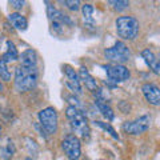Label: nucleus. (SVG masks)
<instances>
[{"mask_svg":"<svg viewBox=\"0 0 160 160\" xmlns=\"http://www.w3.org/2000/svg\"><path fill=\"white\" fill-rule=\"evenodd\" d=\"M66 116L69 122L73 135L82 138V139H89V133H91V128L88 124V119L82 109L73 106H68L66 109Z\"/></svg>","mask_w":160,"mask_h":160,"instance_id":"f257e3e1","label":"nucleus"},{"mask_svg":"<svg viewBox=\"0 0 160 160\" xmlns=\"http://www.w3.org/2000/svg\"><path fill=\"white\" fill-rule=\"evenodd\" d=\"M39 80V71L36 68H28L19 66L15 69L13 84L18 92H28L33 89Z\"/></svg>","mask_w":160,"mask_h":160,"instance_id":"f03ea898","label":"nucleus"},{"mask_svg":"<svg viewBox=\"0 0 160 160\" xmlns=\"http://www.w3.org/2000/svg\"><path fill=\"white\" fill-rule=\"evenodd\" d=\"M115 26H116V32L123 40H135L139 35L140 24L139 20L135 16H119L115 20Z\"/></svg>","mask_w":160,"mask_h":160,"instance_id":"7ed1b4c3","label":"nucleus"},{"mask_svg":"<svg viewBox=\"0 0 160 160\" xmlns=\"http://www.w3.org/2000/svg\"><path fill=\"white\" fill-rule=\"evenodd\" d=\"M46 4H48V6H47V15H48L49 22H51L52 31L55 33L62 35V33H64V29H66V27H72L73 26L72 20L69 19L64 12H62L56 7H53L52 4L48 3V2Z\"/></svg>","mask_w":160,"mask_h":160,"instance_id":"20e7f679","label":"nucleus"},{"mask_svg":"<svg viewBox=\"0 0 160 160\" xmlns=\"http://www.w3.org/2000/svg\"><path fill=\"white\" fill-rule=\"evenodd\" d=\"M104 58L112 64H124L131 59V49L124 42H116L112 47L104 49Z\"/></svg>","mask_w":160,"mask_h":160,"instance_id":"39448f33","label":"nucleus"},{"mask_svg":"<svg viewBox=\"0 0 160 160\" xmlns=\"http://www.w3.org/2000/svg\"><path fill=\"white\" fill-rule=\"evenodd\" d=\"M39 118V123L42 126L43 131L47 135H55L58 132V127H59V116L58 112L53 107H46L38 115Z\"/></svg>","mask_w":160,"mask_h":160,"instance_id":"423d86ee","label":"nucleus"},{"mask_svg":"<svg viewBox=\"0 0 160 160\" xmlns=\"http://www.w3.org/2000/svg\"><path fill=\"white\" fill-rule=\"evenodd\" d=\"M62 148L69 160H79L82 156V143L73 133H68L62 140Z\"/></svg>","mask_w":160,"mask_h":160,"instance_id":"0eeeda50","label":"nucleus"},{"mask_svg":"<svg viewBox=\"0 0 160 160\" xmlns=\"http://www.w3.org/2000/svg\"><path fill=\"white\" fill-rule=\"evenodd\" d=\"M149 126H151V116L144 115V116H140L131 122H124L122 128L128 135H142L148 131Z\"/></svg>","mask_w":160,"mask_h":160,"instance_id":"6e6552de","label":"nucleus"},{"mask_svg":"<svg viewBox=\"0 0 160 160\" xmlns=\"http://www.w3.org/2000/svg\"><path fill=\"white\" fill-rule=\"evenodd\" d=\"M103 68L108 79L115 84L123 83L131 78V72L124 64H106V66H103Z\"/></svg>","mask_w":160,"mask_h":160,"instance_id":"1a4fd4ad","label":"nucleus"},{"mask_svg":"<svg viewBox=\"0 0 160 160\" xmlns=\"http://www.w3.org/2000/svg\"><path fill=\"white\" fill-rule=\"evenodd\" d=\"M142 92L147 102L151 106H160V89L153 83H144L142 86Z\"/></svg>","mask_w":160,"mask_h":160,"instance_id":"9d476101","label":"nucleus"},{"mask_svg":"<svg viewBox=\"0 0 160 160\" xmlns=\"http://www.w3.org/2000/svg\"><path fill=\"white\" fill-rule=\"evenodd\" d=\"M63 72L67 78V86L73 91V93H82V86H80V79L79 75L75 69L68 66V64H64L63 66Z\"/></svg>","mask_w":160,"mask_h":160,"instance_id":"9b49d317","label":"nucleus"},{"mask_svg":"<svg viewBox=\"0 0 160 160\" xmlns=\"http://www.w3.org/2000/svg\"><path fill=\"white\" fill-rule=\"evenodd\" d=\"M142 58L144 59L146 64L149 67V69L155 73V75H159L160 73V64H159V60L149 48H144L142 51Z\"/></svg>","mask_w":160,"mask_h":160,"instance_id":"f8f14e48","label":"nucleus"},{"mask_svg":"<svg viewBox=\"0 0 160 160\" xmlns=\"http://www.w3.org/2000/svg\"><path fill=\"white\" fill-rule=\"evenodd\" d=\"M20 66L28 67V68H36L38 67V53L35 49H26L22 55L19 56Z\"/></svg>","mask_w":160,"mask_h":160,"instance_id":"ddd939ff","label":"nucleus"},{"mask_svg":"<svg viewBox=\"0 0 160 160\" xmlns=\"http://www.w3.org/2000/svg\"><path fill=\"white\" fill-rule=\"evenodd\" d=\"M78 75H79V79H80V83H84V86H86V88L87 89H89V91H92V92H95L96 89L99 88L98 87V82H96V79H95L91 73L88 72V69L87 68H84V67H82L79 69V72H78Z\"/></svg>","mask_w":160,"mask_h":160,"instance_id":"4468645a","label":"nucleus"},{"mask_svg":"<svg viewBox=\"0 0 160 160\" xmlns=\"http://www.w3.org/2000/svg\"><path fill=\"white\" fill-rule=\"evenodd\" d=\"M8 20L11 22L12 27L16 28L18 31H26L28 28V20L26 16H23L19 12H12L8 15Z\"/></svg>","mask_w":160,"mask_h":160,"instance_id":"2eb2a0df","label":"nucleus"},{"mask_svg":"<svg viewBox=\"0 0 160 160\" xmlns=\"http://www.w3.org/2000/svg\"><path fill=\"white\" fill-rule=\"evenodd\" d=\"M93 6L89 3H86L82 6V12H83V20H84V26L87 28H93L96 22L93 19Z\"/></svg>","mask_w":160,"mask_h":160,"instance_id":"dca6fc26","label":"nucleus"},{"mask_svg":"<svg viewBox=\"0 0 160 160\" xmlns=\"http://www.w3.org/2000/svg\"><path fill=\"white\" fill-rule=\"evenodd\" d=\"M95 104H96L99 112L102 113L103 116L108 120V122H112V120L115 119V112H113V109L109 107V104L107 103V100H104V99H96V100H95Z\"/></svg>","mask_w":160,"mask_h":160,"instance_id":"f3484780","label":"nucleus"},{"mask_svg":"<svg viewBox=\"0 0 160 160\" xmlns=\"http://www.w3.org/2000/svg\"><path fill=\"white\" fill-rule=\"evenodd\" d=\"M18 59H19L18 48L11 42V40H8V42H7V49H6V52L3 53L2 60H4L6 63H8V62H15V60H18Z\"/></svg>","mask_w":160,"mask_h":160,"instance_id":"a211bd4d","label":"nucleus"},{"mask_svg":"<svg viewBox=\"0 0 160 160\" xmlns=\"http://www.w3.org/2000/svg\"><path fill=\"white\" fill-rule=\"evenodd\" d=\"M95 126H98L99 128H102V129H104L107 133H109L111 136L115 139V140H119V135H118V132L115 131V128L111 126L109 123H106V122H100V120H95Z\"/></svg>","mask_w":160,"mask_h":160,"instance_id":"6ab92c4d","label":"nucleus"},{"mask_svg":"<svg viewBox=\"0 0 160 160\" xmlns=\"http://www.w3.org/2000/svg\"><path fill=\"white\" fill-rule=\"evenodd\" d=\"M108 4L118 12H122L129 7V2H127V0H109Z\"/></svg>","mask_w":160,"mask_h":160,"instance_id":"aec40b11","label":"nucleus"},{"mask_svg":"<svg viewBox=\"0 0 160 160\" xmlns=\"http://www.w3.org/2000/svg\"><path fill=\"white\" fill-rule=\"evenodd\" d=\"M0 80L3 82H9L11 80V72L7 67V63L0 59Z\"/></svg>","mask_w":160,"mask_h":160,"instance_id":"412c9836","label":"nucleus"},{"mask_svg":"<svg viewBox=\"0 0 160 160\" xmlns=\"http://www.w3.org/2000/svg\"><path fill=\"white\" fill-rule=\"evenodd\" d=\"M59 3L66 6V8H68L69 11H72V12H76L82 8V3H80L79 0H64V2L62 0V2H59Z\"/></svg>","mask_w":160,"mask_h":160,"instance_id":"4be33fe9","label":"nucleus"},{"mask_svg":"<svg viewBox=\"0 0 160 160\" xmlns=\"http://www.w3.org/2000/svg\"><path fill=\"white\" fill-rule=\"evenodd\" d=\"M3 152H4V159L12 158V155L15 153V146H13V143L11 142V140H8V143H7L6 148L3 149Z\"/></svg>","mask_w":160,"mask_h":160,"instance_id":"5701e85b","label":"nucleus"},{"mask_svg":"<svg viewBox=\"0 0 160 160\" xmlns=\"http://www.w3.org/2000/svg\"><path fill=\"white\" fill-rule=\"evenodd\" d=\"M24 4H26V2H23V0H18V2H15V0H11L9 2V6L13 7L15 9H20L24 7Z\"/></svg>","mask_w":160,"mask_h":160,"instance_id":"b1692460","label":"nucleus"},{"mask_svg":"<svg viewBox=\"0 0 160 160\" xmlns=\"http://www.w3.org/2000/svg\"><path fill=\"white\" fill-rule=\"evenodd\" d=\"M3 91H4V84L2 80H0V92H3Z\"/></svg>","mask_w":160,"mask_h":160,"instance_id":"393cba45","label":"nucleus"},{"mask_svg":"<svg viewBox=\"0 0 160 160\" xmlns=\"http://www.w3.org/2000/svg\"><path fill=\"white\" fill-rule=\"evenodd\" d=\"M23 160H35V159H32V158H26V159H23Z\"/></svg>","mask_w":160,"mask_h":160,"instance_id":"a878e982","label":"nucleus"},{"mask_svg":"<svg viewBox=\"0 0 160 160\" xmlns=\"http://www.w3.org/2000/svg\"><path fill=\"white\" fill-rule=\"evenodd\" d=\"M2 131H3V129H2V126H0V136H2Z\"/></svg>","mask_w":160,"mask_h":160,"instance_id":"bb28decb","label":"nucleus"}]
</instances>
